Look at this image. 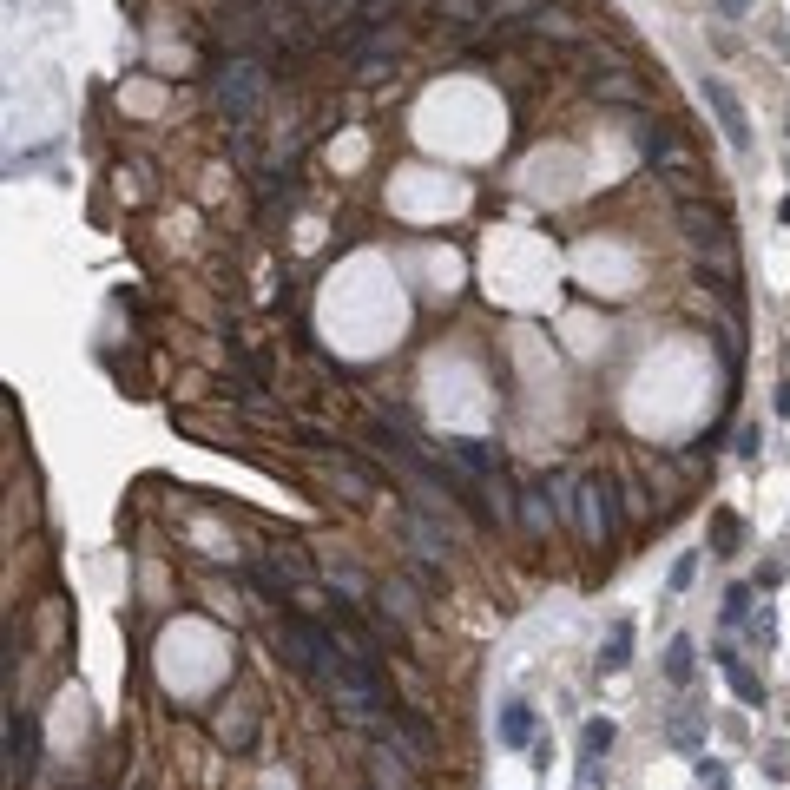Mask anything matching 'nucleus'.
Wrapping results in <instances>:
<instances>
[{"mask_svg": "<svg viewBox=\"0 0 790 790\" xmlns=\"http://www.w3.org/2000/svg\"><path fill=\"white\" fill-rule=\"evenodd\" d=\"M40 777V718L27 705H7V784Z\"/></svg>", "mask_w": 790, "mask_h": 790, "instance_id": "39448f33", "label": "nucleus"}, {"mask_svg": "<svg viewBox=\"0 0 790 790\" xmlns=\"http://www.w3.org/2000/svg\"><path fill=\"white\" fill-rule=\"evenodd\" d=\"M679 231L692 237V251H698V257H705V251H725V244H731L725 211L705 205V198H698V205H679Z\"/></svg>", "mask_w": 790, "mask_h": 790, "instance_id": "6e6552de", "label": "nucleus"}, {"mask_svg": "<svg viewBox=\"0 0 790 790\" xmlns=\"http://www.w3.org/2000/svg\"><path fill=\"white\" fill-rule=\"evenodd\" d=\"M692 573H698V553H679V560H672V593H685Z\"/></svg>", "mask_w": 790, "mask_h": 790, "instance_id": "5701e85b", "label": "nucleus"}, {"mask_svg": "<svg viewBox=\"0 0 790 790\" xmlns=\"http://www.w3.org/2000/svg\"><path fill=\"white\" fill-rule=\"evenodd\" d=\"M613 738H619V731H613V718H593V725L580 731V758H586V764H600L606 751H613Z\"/></svg>", "mask_w": 790, "mask_h": 790, "instance_id": "f3484780", "label": "nucleus"}, {"mask_svg": "<svg viewBox=\"0 0 790 790\" xmlns=\"http://www.w3.org/2000/svg\"><path fill=\"white\" fill-rule=\"evenodd\" d=\"M718 14H731V20H738V14H751V0H718Z\"/></svg>", "mask_w": 790, "mask_h": 790, "instance_id": "393cba45", "label": "nucleus"}, {"mask_svg": "<svg viewBox=\"0 0 790 790\" xmlns=\"http://www.w3.org/2000/svg\"><path fill=\"white\" fill-rule=\"evenodd\" d=\"M567 527L586 540L593 553H613L619 534H626V507H619V488L606 474H580L573 481V501H567Z\"/></svg>", "mask_w": 790, "mask_h": 790, "instance_id": "f257e3e1", "label": "nucleus"}, {"mask_svg": "<svg viewBox=\"0 0 790 790\" xmlns=\"http://www.w3.org/2000/svg\"><path fill=\"white\" fill-rule=\"evenodd\" d=\"M395 40H382V47H363V53H349V66H356V79L363 86H382V79H395Z\"/></svg>", "mask_w": 790, "mask_h": 790, "instance_id": "ddd939ff", "label": "nucleus"}, {"mask_svg": "<svg viewBox=\"0 0 790 790\" xmlns=\"http://www.w3.org/2000/svg\"><path fill=\"white\" fill-rule=\"evenodd\" d=\"M758 448H764V428H758V422H744V428H738V455L751 461V455H758Z\"/></svg>", "mask_w": 790, "mask_h": 790, "instance_id": "b1692460", "label": "nucleus"}, {"mask_svg": "<svg viewBox=\"0 0 790 790\" xmlns=\"http://www.w3.org/2000/svg\"><path fill=\"white\" fill-rule=\"evenodd\" d=\"M534 705H527V698H507L501 705V718H494V738L507 744V751H534Z\"/></svg>", "mask_w": 790, "mask_h": 790, "instance_id": "9b49d317", "label": "nucleus"}, {"mask_svg": "<svg viewBox=\"0 0 790 790\" xmlns=\"http://www.w3.org/2000/svg\"><path fill=\"white\" fill-rule=\"evenodd\" d=\"M428 600H435L428 586H415L409 573H395V580H376V600H369L363 613L376 619L382 632H389L395 646H409V639H415V626H422V613H428Z\"/></svg>", "mask_w": 790, "mask_h": 790, "instance_id": "7ed1b4c3", "label": "nucleus"}, {"mask_svg": "<svg viewBox=\"0 0 790 790\" xmlns=\"http://www.w3.org/2000/svg\"><path fill=\"white\" fill-rule=\"evenodd\" d=\"M593 93L606 99V106H632V112H646V86L632 73H606V79H593Z\"/></svg>", "mask_w": 790, "mask_h": 790, "instance_id": "2eb2a0df", "label": "nucleus"}, {"mask_svg": "<svg viewBox=\"0 0 790 790\" xmlns=\"http://www.w3.org/2000/svg\"><path fill=\"white\" fill-rule=\"evenodd\" d=\"M698 738H705V725H698L692 711H679V718L665 725V744H679V751H698Z\"/></svg>", "mask_w": 790, "mask_h": 790, "instance_id": "6ab92c4d", "label": "nucleus"}, {"mask_svg": "<svg viewBox=\"0 0 790 790\" xmlns=\"http://www.w3.org/2000/svg\"><path fill=\"white\" fill-rule=\"evenodd\" d=\"M711 665H718V672H725V685H731V692L744 698V705H764V679H758V672H751V665H744L738 652L725 646V639H718V646H711Z\"/></svg>", "mask_w": 790, "mask_h": 790, "instance_id": "f8f14e48", "label": "nucleus"}, {"mask_svg": "<svg viewBox=\"0 0 790 790\" xmlns=\"http://www.w3.org/2000/svg\"><path fill=\"white\" fill-rule=\"evenodd\" d=\"M692 672H698V646L679 632V639L665 646V679H672V685H692Z\"/></svg>", "mask_w": 790, "mask_h": 790, "instance_id": "dca6fc26", "label": "nucleus"}, {"mask_svg": "<svg viewBox=\"0 0 790 790\" xmlns=\"http://www.w3.org/2000/svg\"><path fill=\"white\" fill-rule=\"evenodd\" d=\"M369 738H389L395 751H402V758H415L422 771H435V764H442V738H435V725H428L422 711H409V705H395L389 718L369 731Z\"/></svg>", "mask_w": 790, "mask_h": 790, "instance_id": "20e7f679", "label": "nucleus"}, {"mask_svg": "<svg viewBox=\"0 0 790 790\" xmlns=\"http://www.w3.org/2000/svg\"><path fill=\"white\" fill-rule=\"evenodd\" d=\"M626 665H632V626H626V619H619V626H613V632H606V639H600V659H593V672H600V679H606V672H626Z\"/></svg>", "mask_w": 790, "mask_h": 790, "instance_id": "4468645a", "label": "nucleus"}, {"mask_svg": "<svg viewBox=\"0 0 790 790\" xmlns=\"http://www.w3.org/2000/svg\"><path fill=\"white\" fill-rule=\"evenodd\" d=\"M264 93H270V66L257 53H224L211 60V99L231 126H251L257 112H264Z\"/></svg>", "mask_w": 790, "mask_h": 790, "instance_id": "f03ea898", "label": "nucleus"}, {"mask_svg": "<svg viewBox=\"0 0 790 790\" xmlns=\"http://www.w3.org/2000/svg\"><path fill=\"white\" fill-rule=\"evenodd\" d=\"M435 14L455 20V27H481L488 20V0H435Z\"/></svg>", "mask_w": 790, "mask_h": 790, "instance_id": "a211bd4d", "label": "nucleus"}, {"mask_svg": "<svg viewBox=\"0 0 790 790\" xmlns=\"http://www.w3.org/2000/svg\"><path fill=\"white\" fill-rule=\"evenodd\" d=\"M711 547H718V553H738L744 547V521H738V514H718V521H711Z\"/></svg>", "mask_w": 790, "mask_h": 790, "instance_id": "aec40b11", "label": "nucleus"}, {"mask_svg": "<svg viewBox=\"0 0 790 790\" xmlns=\"http://www.w3.org/2000/svg\"><path fill=\"white\" fill-rule=\"evenodd\" d=\"M619 507H626V521L639 527V521H652V514H659V488H652V474H646V461H626V468H619Z\"/></svg>", "mask_w": 790, "mask_h": 790, "instance_id": "9d476101", "label": "nucleus"}, {"mask_svg": "<svg viewBox=\"0 0 790 790\" xmlns=\"http://www.w3.org/2000/svg\"><path fill=\"white\" fill-rule=\"evenodd\" d=\"M211 731H218V744L224 751H257V738H264V711L251 705V698H224L218 711H211Z\"/></svg>", "mask_w": 790, "mask_h": 790, "instance_id": "423d86ee", "label": "nucleus"}, {"mask_svg": "<svg viewBox=\"0 0 790 790\" xmlns=\"http://www.w3.org/2000/svg\"><path fill=\"white\" fill-rule=\"evenodd\" d=\"M547 0H488V20H540Z\"/></svg>", "mask_w": 790, "mask_h": 790, "instance_id": "4be33fe9", "label": "nucleus"}, {"mask_svg": "<svg viewBox=\"0 0 790 790\" xmlns=\"http://www.w3.org/2000/svg\"><path fill=\"white\" fill-rule=\"evenodd\" d=\"M705 106H711V119H718V132H725L731 152H751V119H744L738 93H731L725 79H705Z\"/></svg>", "mask_w": 790, "mask_h": 790, "instance_id": "0eeeda50", "label": "nucleus"}, {"mask_svg": "<svg viewBox=\"0 0 790 790\" xmlns=\"http://www.w3.org/2000/svg\"><path fill=\"white\" fill-rule=\"evenodd\" d=\"M751 593H758V586H731L725 606H718V619H725V626H744V619H751Z\"/></svg>", "mask_w": 790, "mask_h": 790, "instance_id": "412c9836", "label": "nucleus"}, {"mask_svg": "<svg viewBox=\"0 0 790 790\" xmlns=\"http://www.w3.org/2000/svg\"><path fill=\"white\" fill-rule=\"evenodd\" d=\"M323 461H330V481L349 494V501H376V494H382V474L369 468L356 448H336V455H323Z\"/></svg>", "mask_w": 790, "mask_h": 790, "instance_id": "1a4fd4ad", "label": "nucleus"}]
</instances>
